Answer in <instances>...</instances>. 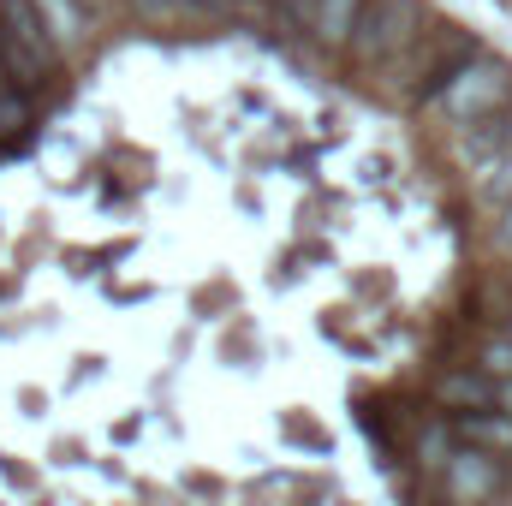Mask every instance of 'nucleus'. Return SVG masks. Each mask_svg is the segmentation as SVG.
<instances>
[{"mask_svg":"<svg viewBox=\"0 0 512 506\" xmlns=\"http://www.w3.org/2000/svg\"><path fill=\"white\" fill-rule=\"evenodd\" d=\"M507 149H512V108L489 114V120H477V126H459V155L471 161V173H477L483 161L507 155Z\"/></svg>","mask_w":512,"mask_h":506,"instance_id":"obj_5","label":"nucleus"},{"mask_svg":"<svg viewBox=\"0 0 512 506\" xmlns=\"http://www.w3.org/2000/svg\"><path fill=\"white\" fill-rule=\"evenodd\" d=\"M233 6H251V0H233Z\"/></svg>","mask_w":512,"mask_h":506,"instance_id":"obj_16","label":"nucleus"},{"mask_svg":"<svg viewBox=\"0 0 512 506\" xmlns=\"http://www.w3.org/2000/svg\"><path fill=\"white\" fill-rule=\"evenodd\" d=\"M441 405H453V411H495V376H483V370L441 376Z\"/></svg>","mask_w":512,"mask_h":506,"instance_id":"obj_7","label":"nucleus"},{"mask_svg":"<svg viewBox=\"0 0 512 506\" xmlns=\"http://www.w3.org/2000/svg\"><path fill=\"white\" fill-rule=\"evenodd\" d=\"M6 90H12V78H6V54H0V96H6Z\"/></svg>","mask_w":512,"mask_h":506,"instance_id":"obj_15","label":"nucleus"},{"mask_svg":"<svg viewBox=\"0 0 512 506\" xmlns=\"http://www.w3.org/2000/svg\"><path fill=\"white\" fill-rule=\"evenodd\" d=\"M36 6H42V24H48L54 48L72 54V48L84 42V6H78V0H36Z\"/></svg>","mask_w":512,"mask_h":506,"instance_id":"obj_8","label":"nucleus"},{"mask_svg":"<svg viewBox=\"0 0 512 506\" xmlns=\"http://www.w3.org/2000/svg\"><path fill=\"white\" fill-rule=\"evenodd\" d=\"M173 6H179V12H227L233 0H173Z\"/></svg>","mask_w":512,"mask_h":506,"instance_id":"obj_13","label":"nucleus"},{"mask_svg":"<svg viewBox=\"0 0 512 506\" xmlns=\"http://www.w3.org/2000/svg\"><path fill=\"white\" fill-rule=\"evenodd\" d=\"M126 6H137V18H167V12H179L173 0H126Z\"/></svg>","mask_w":512,"mask_h":506,"instance_id":"obj_12","label":"nucleus"},{"mask_svg":"<svg viewBox=\"0 0 512 506\" xmlns=\"http://www.w3.org/2000/svg\"><path fill=\"white\" fill-rule=\"evenodd\" d=\"M0 54H6V78L24 96H42L48 78H60V48L42 24L36 0H0Z\"/></svg>","mask_w":512,"mask_h":506,"instance_id":"obj_1","label":"nucleus"},{"mask_svg":"<svg viewBox=\"0 0 512 506\" xmlns=\"http://www.w3.org/2000/svg\"><path fill=\"white\" fill-rule=\"evenodd\" d=\"M507 340H512V322H507Z\"/></svg>","mask_w":512,"mask_h":506,"instance_id":"obj_17","label":"nucleus"},{"mask_svg":"<svg viewBox=\"0 0 512 506\" xmlns=\"http://www.w3.org/2000/svg\"><path fill=\"white\" fill-rule=\"evenodd\" d=\"M495 483H501L495 453L465 447V453H453V459H447V489H453L459 501H483V495H495Z\"/></svg>","mask_w":512,"mask_h":506,"instance_id":"obj_4","label":"nucleus"},{"mask_svg":"<svg viewBox=\"0 0 512 506\" xmlns=\"http://www.w3.org/2000/svg\"><path fill=\"white\" fill-rule=\"evenodd\" d=\"M495 239H501V245L512 251V203L501 209V215H495Z\"/></svg>","mask_w":512,"mask_h":506,"instance_id":"obj_14","label":"nucleus"},{"mask_svg":"<svg viewBox=\"0 0 512 506\" xmlns=\"http://www.w3.org/2000/svg\"><path fill=\"white\" fill-rule=\"evenodd\" d=\"M274 12H280V24H286V30H310L316 0H274Z\"/></svg>","mask_w":512,"mask_h":506,"instance_id":"obj_11","label":"nucleus"},{"mask_svg":"<svg viewBox=\"0 0 512 506\" xmlns=\"http://www.w3.org/2000/svg\"><path fill=\"white\" fill-rule=\"evenodd\" d=\"M477 197H483V203H489L495 215H501V209L512 203V149L477 167Z\"/></svg>","mask_w":512,"mask_h":506,"instance_id":"obj_9","label":"nucleus"},{"mask_svg":"<svg viewBox=\"0 0 512 506\" xmlns=\"http://www.w3.org/2000/svg\"><path fill=\"white\" fill-rule=\"evenodd\" d=\"M417 36H423V6L417 0H364V18H358L346 54L364 72H376V66H393Z\"/></svg>","mask_w":512,"mask_h":506,"instance_id":"obj_2","label":"nucleus"},{"mask_svg":"<svg viewBox=\"0 0 512 506\" xmlns=\"http://www.w3.org/2000/svg\"><path fill=\"white\" fill-rule=\"evenodd\" d=\"M435 102H441V114H447L453 126H477V120L512 108V66L495 60V54H477V60H465V66L447 78V90H441Z\"/></svg>","mask_w":512,"mask_h":506,"instance_id":"obj_3","label":"nucleus"},{"mask_svg":"<svg viewBox=\"0 0 512 506\" xmlns=\"http://www.w3.org/2000/svg\"><path fill=\"white\" fill-rule=\"evenodd\" d=\"M24 131H30V96L6 90L0 96V137H24Z\"/></svg>","mask_w":512,"mask_h":506,"instance_id":"obj_10","label":"nucleus"},{"mask_svg":"<svg viewBox=\"0 0 512 506\" xmlns=\"http://www.w3.org/2000/svg\"><path fill=\"white\" fill-rule=\"evenodd\" d=\"M358 18H364V0H316V12H310V36H316L322 48H352Z\"/></svg>","mask_w":512,"mask_h":506,"instance_id":"obj_6","label":"nucleus"}]
</instances>
